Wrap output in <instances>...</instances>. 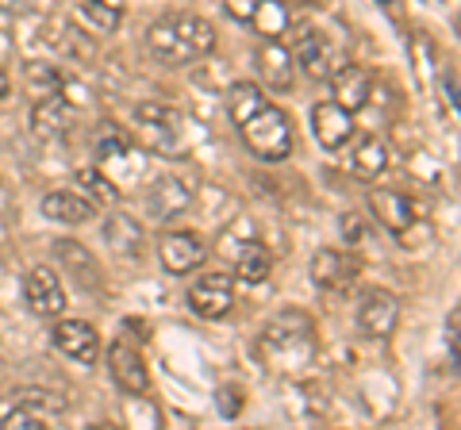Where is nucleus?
Masks as SVG:
<instances>
[{
  "label": "nucleus",
  "mask_w": 461,
  "mask_h": 430,
  "mask_svg": "<svg viewBox=\"0 0 461 430\" xmlns=\"http://www.w3.org/2000/svg\"><path fill=\"white\" fill-rule=\"evenodd\" d=\"M147 47L162 66H193L212 58L215 50V27L204 16H193V12H169V16H158L147 31Z\"/></svg>",
  "instance_id": "f257e3e1"
},
{
  "label": "nucleus",
  "mask_w": 461,
  "mask_h": 430,
  "mask_svg": "<svg viewBox=\"0 0 461 430\" xmlns=\"http://www.w3.org/2000/svg\"><path fill=\"white\" fill-rule=\"evenodd\" d=\"M262 354L277 369L312 365L315 357V323L304 311H281L262 327Z\"/></svg>",
  "instance_id": "f03ea898"
},
{
  "label": "nucleus",
  "mask_w": 461,
  "mask_h": 430,
  "mask_svg": "<svg viewBox=\"0 0 461 430\" xmlns=\"http://www.w3.org/2000/svg\"><path fill=\"white\" fill-rule=\"evenodd\" d=\"M239 135L250 147V154L262 157V162H285V157L296 150L293 120H288V112L277 108L273 100H266L247 123H239Z\"/></svg>",
  "instance_id": "7ed1b4c3"
},
{
  "label": "nucleus",
  "mask_w": 461,
  "mask_h": 430,
  "mask_svg": "<svg viewBox=\"0 0 461 430\" xmlns=\"http://www.w3.org/2000/svg\"><path fill=\"white\" fill-rule=\"evenodd\" d=\"M185 139V120L177 108L158 104V100H147V104L135 108V142L150 154H185L181 150Z\"/></svg>",
  "instance_id": "20e7f679"
},
{
  "label": "nucleus",
  "mask_w": 461,
  "mask_h": 430,
  "mask_svg": "<svg viewBox=\"0 0 461 430\" xmlns=\"http://www.w3.org/2000/svg\"><path fill=\"white\" fill-rule=\"evenodd\" d=\"M223 12L262 39H285L296 23V12L288 0H223Z\"/></svg>",
  "instance_id": "39448f33"
},
{
  "label": "nucleus",
  "mask_w": 461,
  "mask_h": 430,
  "mask_svg": "<svg viewBox=\"0 0 461 430\" xmlns=\"http://www.w3.org/2000/svg\"><path fill=\"white\" fill-rule=\"evenodd\" d=\"M293 58H296V69H304V74L312 81H330V74L342 66L339 62V50L327 42V35L320 31V27H312V23H293Z\"/></svg>",
  "instance_id": "423d86ee"
},
{
  "label": "nucleus",
  "mask_w": 461,
  "mask_h": 430,
  "mask_svg": "<svg viewBox=\"0 0 461 430\" xmlns=\"http://www.w3.org/2000/svg\"><path fill=\"white\" fill-rule=\"evenodd\" d=\"M254 69L266 93H293L296 89V58L281 39H262L254 50Z\"/></svg>",
  "instance_id": "0eeeda50"
},
{
  "label": "nucleus",
  "mask_w": 461,
  "mask_h": 430,
  "mask_svg": "<svg viewBox=\"0 0 461 430\" xmlns=\"http://www.w3.org/2000/svg\"><path fill=\"white\" fill-rule=\"evenodd\" d=\"M158 262H162L169 277H189L208 262V246L193 231H169L158 242Z\"/></svg>",
  "instance_id": "6e6552de"
},
{
  "label": "nucleus",
  "mask_w": 461,
  "mask_h": 430,
  "mask_svg": "<svg viewBox=\"0 0 461 430\" xmlns=\"http://www.w3.org/2000/svg\"><path fill=\"white\" fill-rule=\"evenodd\" d=\"M354 319H357V331L366 338H388L400 323V300L384 289H369V292H362V300H357Z\"/></svg>",
  "instance_id": "1a4fd4ad"
},
{
  "label": "nucleus",
  "mask_w": 461,
  "mask_h": 430,
  "mask_svg": "<svg viewBox=\"0 0 461 430\" xmlns=\"http://www.w3.org/2000/svg\"><path fill=\"white\" fill-rule=\"evenodd\" d=\"M189 308L200 319H223L235 308V277L230 273H204L193 281L189 289Z\"/></svg>",
  "instance_id": "9d476101"
},
{
  "label": "nucleus",
  "mask_w": 461,
  "mask_h": 430,
  "mask_svg": "<svg viewBox=\"0 0 461 430\" xmlns=\"http://www.w3.org/2000/svg\"><path fill=\"white\" fill-rule=\"evenodd\" d=\"M312 281H315V289H327V292H346L350 284L362 277V262H357L354 254H346V250H315L312 254Z\"/></svg>",
  "instance_id": "9b49d317"
},
{
  "label": "nucleus",
  "mask_w": 461,
  "mask_h": 430,
  "mask_svg": "<svg viewBox=\"0 0 461 430\" xmlns=\"http://www.w3.org/2000/svg\"><path fill=\"white\" fill-rule=\"evenodd\" d=\"M50 342H54V350L69 357V362H77V365H96V357H100V335H96V327L93 323H85V319H62V323H54V331H50Z\"/></svg>",
  "instance_id": "f8f14e48"
},
{
  "label": "nucleus",
  "mask_w": 461,
  "mask_h": 430,
  "mask_svg": "<svg viewBox=\"0 0 461 430\" xmlns=\"http://www.w3.org/2000/svg\"><path fill=\"white\" fill-rule=\"evenodd\" d=\"M74 127H77V112H74V104H69L62 93H47V96L35 100V108H32V131H35V139L58 142V139H66L69 131H74Z\"/></svg>",
  "instance_id": "ddd939ff"
},
{
  "label": "nucleus",
  "mask_w": 461,
  "mask_h": 430,
  "mask_svg": "<svg viewBox=\"0 0 461 430\" xmlns=\"http://www.w3.org/2000/svg\"><path fill=\"white\" fill-rule=\"evenodd\" d=\"M23 300H27V308H32V315H39V319H58V315L66 311V289H62V281H58V273L50 265H35L32 273H27Z\"/></svg>",
  "instance_id": "4468645a"
},
{
  "label": "nucleus",
  "mask_w": 461,
  "mask_h": 430,
  "mask_svg": "<svg viewBox=\"0 0 461 430\" xmlns=\"http://www.w3.org/2000/svg\"><path fill=\"white\" fill-rule=\"evenodd\" d=\"M147 215L158 223H166V219H177V215L189 211L193 204V189L185 184L181 177H173V174H158L150 184H147Z\"/></svg>",
  "instance_id": "2eb2a0df"
},
{
  "label": "nucleus",
  "mask_w": 461,
  "mask_h": 430,
  "mask_svg": "<svg viewBox=\"0 0 461 430\" xmlns=\"http://www.w3.org/2000/svg\"><path fill=\"white\" fill-rule=\"evenodd\" d=\"M312 135L330 154L346 150V142L354 139V112H346L335 100H320V104L312 108Z\"/></svg>",
  "instance_id": "dca6fc26"
},
{
  "label": "nucleus",
  "mask_w": 461,
  "mask_h": 430,
  "mask_svg": "<svg viewBox=\"0 0 461 430\" xmlns=\"http://www.w3.org/2000/svg\"><path fill=\"white\" fill-rule=\"evenodd\" d=\"M108 369H112V381L115 389L127 392V396H142L150 389V372H147V362L142 354L131 346V342H112L108 346Z\"/></svg>",
  "instance_id": "f3484780"
},
{
  "label": "nucleus",
  "mask_w": 461,
  "mask_h": 430,
  "mask_svg": "<svg viewBox=\"0 0 461 430\" xmlns=\"http://www.w3.org/2000/svg\"><path fill=\"white\" fill-rule=\"evenodd\" d=\"M369 211L388 235H408L415 227V204L396 189H369Z\"/></svg>",
  "instance_id": "a211bd4d"
},
{
  "label": "nucleus",
  "mask_w": 461,
  "mask_h": 430,
  "mask_svg": "<svg viewBox=\"0 0 461 430\" xmlns=\"http://www.w3.org/2000/svg\"><path fill=\"white\" fill-rule=\"evenodd\" d=\"M104 242L115 257H123V262H142V250H147V235H142L135 215H127V211H108Z\"/></svg>",
  "instance_id": "6ab92c4d"
},
{
  "label": "nucleus",
  "mask_w": 461,
  "mask_h": 430,
  "mask_svg": "<svg viewBox=\"0 0 461 430\" xmlns=\"http://www.w3.org/2000/svg\"><path fill=\"white\" fill-rule=\"evenodd\" d=\"M346 150H350V169L362 181H377L393 166V147L381 135H354L346 142Z\"/></svg>",
  "instance_id": "aec40b11"
},
{
  "label": "nucleus",
  "mask_w": 461,
  "mask_h": 430,
  "mask_svg": "<svg viewBox=\"0 0 461 430\" xmlns=\"http://www.w3.org/2000/svg\"><path fill=\"white\" fill-rule=\"evenodd\" d=\"M54 254H58V262L69 269V277L77 281V289H85V292H100V289H104L100 262L81 246V242H74V238H54Z\"/></svg>",
  "instance_id": "412c9836"
},
{
  "label": "nucleus",
  "mask_w": 461,
  "mask_h": 430,
  "mask_svg": "<svg viewBox=\"0 0 461 430\" xmlns=\"http://www.w3.org/2000/svg\"><path fill=\"white\" fill-rule=\"evenodd\" d=\"M330 89H335V96H330L335 104H342L346 112H362L369 104V96H373V74L366 66L346 62L330 74Z\"/></svg>",
  "instance_id": "4be33fe9"
},
{
  "label": "nucleus",
  "mask_w": 461,
  "mask_h": 430,
  "mask_svg": "<svg viewBox=\"0 0 461 430\" xmlns=\"http://www.w3.org/2000/svg\"><path fill=\"white\" fill-rule=\"evenodd\" d=\"M42 215L62 227H85L96 215V204L77 189H58L42 196Z\"/></svg>",
  "instance_id": "5701e85b"
},
{
  "label": "nucleus",
  "mask_w": 461,
  "mask_h": 430,
  "mask_svg": "<svg viewBox=\"0 0 461 430\" xmlns=\"http://www.w3.org/2000/svg\"><path fill=\"white\" fill-rule=\"evenodd\" d=\"M74 16L93 35H115L123 23V0H81Z\"/></svg>",
  "instance_id": "b1692460"
},
{
  "label": "nucleus",
  "mask_w": 461,
  "mask_h": 430,
  "mask_svg": "<svg viewBox=\"0 0 461 430\" xmlns=\"http://www.w3.org/2000/svg\"><path fill=\"white\" fill-rule=\"evenodd\" d=\"M12 404H20L32 415H39L42 423H54V419H62L66 415L69 399L62 392H54V389H16L12 392Z\"/></svg>",
  "instance_id": "393cba45"
},
{
  "label": "nucleus",
  "mask_w": 461,
  "mask_h": 430,
  "mask_svg": "<svg viewBox=\"0 0 461 430\" xmlns=\"http://www.w3.org/2000/svg\"><path fill=\"white\" fill-rule=\"evenodd\" d=\"M266 100H269V93H266L258 81H235V85L227 89V120L235 123V127L247 123L254 112L266 104Z\"/></svg>",
  "instance_id": "a878e982"
},
{
  "label": "nucleus",
  "mask_w": 461,
  "mask_h": 430,
  "mask_svg": "<svg viewBox=\"0 0 461 430\" xmlns=\"http://www.w3.org/2000/svg\"><path fill=\"white\" fill-rule=\"evenodd\" d=\"M269 273H273L269 250L262 246V242H247V246L239 250V257H235V281H242V284H262V281H269Z\"/></svg>",
  "instance_id": "bb28decb"
},
{
  "label": "nucleus",
  "mask_w": 461,
  "mask_h": 430,
  "mask_svg": "<svg viewBox=\"0 0 461 430\" xmlns=\"http://www.w3.org/2000/svg\"><path fill=\"white\" fill-rule=\"evenodd\" d=\"M77 181H81V189H89L96 200H120V189H115V184L104 177V174H100V169H81V174H77Z\"/></svg>",
  "instance_id": "cd10ccee"
},
{
  "label": "nucleus",
  "mask_w": 461,
  "mask_h": 430,
  "mask_svg": "<svg viewBox=\"0 0 461 430\" xmlns=\"http://www.w3.org/2000/svg\"><path fill=\"white\" fill-rule=\"evenodd\" d=\"M27 81L42 93H62V77H58L54 66H42V62H27Z\"/></svg>",
  "instance_id": "c85d7f7f"
},
{
  "label": "nucleus",
  "mask_w": 461,
  "mask_h": 430,
  "mask_svg": "<svg viewBox=\"0 0 461 430\" xmlns=\"http://www.w3.org/2000/svg\"><path fill=\"white\" fill-rule=\"evenodd\" d=\"M0 426H5V430H35V426H47V423H42L39 415H32L27 408L12 404V411L5 415V419H0Z\"/></svg>",
  "instance_id": "c756f323"
},
{
  "label": "nucleus",
  "mask_w": 461,
  "mask_h": 430,
  "mask_svg": "<svg viewBox=\"0 0 461 430\" xmlns=\"http://www.w3.org/2000/svg\"><path fill=\"white\" fill-rule=\"evenodd\" d=\"M446 342H450V362L457 369V346H461V311L457 308L446 315Z\"/></svg>",
  "instance_id": "7c9ffc66"
},
{
  "label": "nucleus",
  "mask_w": 461,
  "mask_h": 430,
  "mask_svg": "<svg viewBox=\"0 0 461 430\" xmlns=\"http://www.w3.org/2000/svg\"><path fill=\"white\" fill-rule=\"evenodd\" d=\"M220 411H223V415H239V411H242L239 389H220Z\"/></svg>",
  "instance_id": "2f4dec72"
},
{
  "label": "nucleus",
  "mask_w": 461,
  "mask_h": 430,
  "mask_svg": "<svg viewBox=\"0 0 461 430\" xmlns=\"http://www.w3.org/2000/svg\"><path fill=\"white\" fill-rule=\"evenodd\" d=\"M342 235L346 238H357V235H362V223H357L354 215H342Z\"/></svg>",
  "instance_id": "473e14b6"
},
{
  "label": "nucleus",
  "mask_w": 461,
  "mask_h": 430,
  "mask_svg": "<svg viewBox=\"0 0 461 430\" xmlns=\"http://www.w3.org/2000/svg\"><path fill=\"white\" fill-rule=\"evenodd\" d=\"M12 96V77H8V69L0 66V108H5V100Z\"/></svg>",
  "instance_id": "72a5a7b5"
}]
</instances>
